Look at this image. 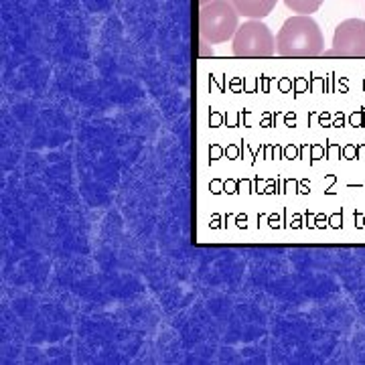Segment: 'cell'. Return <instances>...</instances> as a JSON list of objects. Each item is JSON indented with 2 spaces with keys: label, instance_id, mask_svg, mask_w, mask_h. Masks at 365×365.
Returning <instances> with one entry per match:
<instances>
[{
  "label": "cell",
  "instance_id": "obj_5",
  "mask_svg": "<svg viewBox=\"0 0 365 365\" xmlns=\"http://www.w3.org/2000/svg\"><path fill=\"white\" fill-rule=\"evenodd\" d=\"M235 6V11L242 16L248 19H266L268 14L272 13L274 6L278 0H230Z\"/></svg>",
  "mask_w": 365,
  "mask_h": 365
},
{
  "label": "cell",
  "instance_id": "obj_6",
  "mask_svg": "<svg viewBox=\"0 0 365 365\" xmlns=\"http://www.w3.org/2000/svg\"><path fill=\"white\" fill-rule=\"evenodd\" d=\"M325 0H284L288 9L297 14H313L321 9Z\"/></svg>",
  "mask_w": 365,
  "mask_h": 365
},
{
  "label": "cell",
  "instance_id": "obj_7",
  "mask_svg": "<svg viewBox=\"0 0 365 365\" xmlns=\"http://www.w3.org/2000/svg\"><path fill=\"white\" fill-rule=\"evenodd\" d=\"M201 55H203V57H205V55H211V57H213V51H207V41H203L201 39Z\"/></svg>",
  "mask_w": 365,
  "mask_h": 365
},
{
  "label": "cell",
  "instance_id": "obj_3",
  "mask_svg": "<svg viewBox=\"0 0 365 365\" xmlns=\"http://www.w3.org/2000/svg\"><path fill=\"white\" fill-rule=\"evenodd\" d=\"M276 53V37L260 19H250L240 25L234 35L235 57H272Z\"/></svg>",
  "mask_w": 365,
  "mask_h": 365
},
{
  "label": "cell",
  "instance_id": "obj_1",
  "mask_svg": "<svg viewBox=\"0 0 365 365\" xmlns=\"http://www.w3.org/2000/svg\"><path fill=\"white\" fill-rule=\"evenodd\" d=\"M276 53L280 57H319L325 53L323 31L311 14L290 16L276 35Z\"/></svg>",
  "mask_w": 365,
  "mask_h": 365
},
{
  "label": "cell",
  "instance_id": "obj_2",
  "mask_svg": "<svg viewBox=\"0 0 365 365\" xmlns=\"http://www.w3.org/2000/svg\"><path fill=\"white\" fill-rule=\"evenodd\" d=\"M240 29V13L230 0H213L199 11L201 39L211 45L232 39Z\"/></svg>",
  "mask_w": 365,
  "mask_h": 365
},
{
  "label": "cell",
  "instance_id": "obj_4",
  "mask_svg": "<svg viewBox=\"0 0 365 365\" xmlns=\"http://www.w3.org/2000/svg\"><path fill=\"white\" fill-rule=\"evenodd\" d=\"M325 57H365V21L347 19L333 35V49Z\"/></svg>",
  "mask_w": 365,
  "mask_h": 365
},
{
  "label": "cell",
  "instance_id": "obj_8",
  "mask_svg": "<svg viewBox=\"0 0 365 365\" xmlns=\"http://www.w3.org/2000/svg\"><path fill=\"white\" fill-rule=\"evenodd\" d=\"M209 2H213V0H199V4H201V6H205V4H209Z\"/></svg>",
  "mask_w": 365,
  "mask_h": 365
}]
</instances>
